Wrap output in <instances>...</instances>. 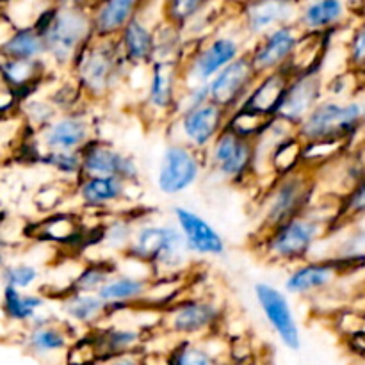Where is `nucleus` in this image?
<instances>
[{
	"label": "nucleus",
	"mask_w": 365,
	"mask_h": 365,
	"mask_svg": "<svg viewBox=\"0 0 365 365\" xmlns=\"http://www.w3.org/2000/svg\"><path fill=\"white\" fill-rule=\"evenodd\" d=\"M57 317L81 335L109 321V310L98 294L61 291L57 292Z\"/></svg>",
	"instance_id": "nucleus-25"
},
{
	"label": "nucleus",
	"mask_w": 365,
	"mask_h": 365,
	"mask_svg": "<svg viewBox=\"0 0 365 365\" xmlns=\"http://www.w3.org/2000/svg\"><path fill=\"white\" fill-rule=\"evenodd\" d=\"M0 78L16 95L20 102L36 95L48 78H52V68L45 59H7L0 56Z\"/></svg>",
	"instance_id": "nucleus-26"
},
{
	"label": "nucleus",
	"mask_w": 365,
	"mask_h": 365,
	"mask_svg": "<svg viewBox=\"0 0 365 365\" xmlns=\"http://www.w3.org/2000/svg\"><path fill=\"white\" fill-rule=\"evenodd\" d=\"M78 155H81L82 175L114 177L132 185H139L141 182V164L134 153L125 152L107 139L96 135L78 152Z\"/></svg>",
	"instance_id": "nucleus-13"
},
{
	"label": "nucleus",
	"mask_w": 365,
	"mask_h": 365,
	"mask_svg": "<svg viewBox=\"0 0 365 365\" xmlns=\"http://www.w3.org/2000/svg\"><path fill=\"white\" fill-rule=\"evenodd\" d=\"M205 173L203 152L177 141H168L160 152L155 171V187L160 195L180 196L195 187Z\"/></svg>",
	"instance_id": "nucleus-10"
},
{
	"label": "nucleus",
	"mask_w": 365,
	"mask_h": 365,
	"mask_svg": "<svg viewBox=\"0 0 365 365\" xmlns=\"http://www.w3.org/2000/svg\"><path fill=\"white\" fill-rule=\"evenodd\" d=\"M116 271V262L110 259H106V257L88 260L86 264H82L81 269L75 273V277L71 278L68 287L63 289V291L98 294V291L103 287V284H106Z\"/></svg>",
	"instance_id": "nucleus-37"
},
{
	"label": "nucleus",
	"mask_w": 365,
	"mask_h": 365,
	"mask_svg": "<svg viewBox=\"0 0 365 365\" xmlns=\"http://www.w3.org/2000/svg\"><path fill=\"white\" fill-rule=\"evenodd\" d=\"M362 110H364V125H365V96H364V100H362Z\"/></svg>",
	"instance_id": "nucleus-50"
},
{
	"label": "nucleus",
	"mask_w": 365,
	"mask_h": 365,
	"mask_svg": "<svg viewBox=\"0 0 365 365\" xmlns=\"http://www.w3.org/2000/svg\"><path fill=\"white\" fill-rule=\"evenodd\" d=\"M217 365H232V364L230 362H220Z\"/></svg>",
	"instance_id": "nucleus-52"
},
{
	"label": "nucleus",
	"mask_w": 365,
	"mask_h": 365,
	"mask_svg": "<svg viewBox=\"0 0 365 365\" xmlns=\"http://www.w3.org/2000/svg\"><path fill=\"white\" fill-rule=\"evenodd\" d=\"M207 102H210L207 82L205 84H187L182 88L180 98H178L177 113H180V110L192 109V107L203 106V103H207Z\"/></svg>",
	"instance_id": "nucleus-46"
},
{
	"label": "nucleus",
	"mask_w": 365,
	"mask_h": 365,
	"mask_svg": "<svg viewBox=\"0 0 365 365\" xmlns=\"http://www.w3.org/2000/svg\"><path fill=\"white\" fill-rule=\"evenodd\" d=\"M324 77L323 66L291 73L287 88L280 100L274 118L285 123L298 127L310 110L324 98Z\"/></svg>",
	"instance_id": "nucleus-18"
},
{
	"label": "nucleus",
	"mask_w": 365,
	"mask_h": 365,
	"mask_svg": "<svg viewBox=\"0 0 365 365\" xmlns=\"http://www.w3.org/2000/svg\"><path fill=\"white\" fill-rule=\"evenodd\" d=\"M2 2H4V0H0V6H2Z\"/></svg>",
	"instance_id": "nucleus-54"
},
{
	"label": "nucleus",
	"mask_w": 365,
	"mask_h": 365,
	"mask_svg": "<svg viewBox=\"0 0 365 365\" xmlns=\"http://www.w3.org/2000/svg\"><path fill=\"white\" fill-rule=\"evenodd\" d=\"M48 307V296L41 292L18 291L13 287H4L2 291V312L11 323L31 327Z\"/></svg>",
	"instance_id": "nucleus-33"
},
{
	"label": "nucleus",
	"mask_w": 365,
	"mask_h": 365,
	"mask_svg": "<svg viewBox=\"0 0 365 365\" xmlns=\"http://www.w3.org/2000/svg\"><path fill=\"white\" fill-rule=\"evenodd\" d=\"M20 107L24 110L25 121H27L32 132L41 130L43 127H46L59 114V110L53 107L48 96L32 95L25 98L24 102H20Z\"/></svg>",
	"instance_id": "nucleus-41"
},
{
	"label": "nucleus",
	"mask_w": 365,
	"mask_h": 365,
	"mask_svg": "<svg viewBox=\"0 0 365 365\" xmlns=\"http://www.w3.org/2000/svg\"><path fill=\"white\" fill-rule=\"evenodd\" d=\"M271 120H273V118H264L260 116V114L250 113V110L239 107V109L232 110V113L228 114L227 125H225V127L230 128L232 132H235V134L241 135V138L255 141V139L266 130V127L269 125Z\"/></svg>",
	"instance_id": "nucleus-40"
},
{
	"label": "nucleus",
	"mask_w": 365,
	"mask_h": 365,
	"mask_svg": "<svg viewBox=\"0 0 365 365\" xmlns=\"http://www.w3.org/2000/svg\"><path fill=\"white\" fill-rule=\"evenodd\" d=\"M56 6H86L89 7V0H53Z\"/></svg>",
	"instance_id": "nucleus-48"
},
{
	"label": "nucleus",
	"mask_w": 365,
	"mask_h": 365,
	"mask_svg": "<svg viewBox=\"0 0 365 365\" xmlns=\"http://www.w3.org/2000/svg\"><path fill=\"white\" fill-rule=\"evenodd\" d=\"M41 278V269L31 262L4 264L2 282L4 287H13L18 291H31Z\"/></svg>",
	"instance_id": "nucleus-42"
},
{
	"label": "nucleus",
	"mask_w": 365,
	"mask_h": 365,
	"mask_svg": "<svg viewBox=\"0 0 365 365\" xmlns=\"http://www.w3.org/2000/svg\"><path fill=\"white\" fill-rule=\"evenodd\" d=\"M77 335V331L61 321L57 314L46 310L31 327L25 328L24 342L27 351L38 359H52L64 355Z\"/></svg>",
	"instance_id": "nucleus-24"
},
{
	"label": "nucleus",
	"mask_w": 365,
	"mask_h": 365,
	"mask_svg": "<svg viewBox=\"0 0 365 365\" xmlns=\"http://www.w3.org/2000/svg\"><path fill=\"white\" fill-rule=\"evenodd\" d=\"M250 39L246 38L241 27L237 31H216L203 36L198 41L189 45L187 53L180 63L184 86L205 84L225 66L246 53Z\"/></svg>",
	"instance_id": "nucleus-7"
},
{
	"label": "nucleus",
	"mask_w": 365,
	"mask_h": 365,
	"mask_svg": "<svg viewBox=\"0 0 365 365\" xmlns=\"http://www.w3.org/2000/svg\"><path fill=\"white\" fill-rule=\"evenodd\" d=\"M212 2L214 0H164V21L184 31L187 25L205 14Z\"/></svg>",
	"instance_id": "nucleus-39"
},
{
	"label": "nucleus",
	"mask_w": 365,
	"mask_h": 365,
	"mask_svg": "<svg viewBox=\"0 0 365 365\" xmlns=\"http://www.w3.org/2000/svg\"><path fill=\"white\" fill-rule=\"evenodd\" d=\"M303 38H305V34L299 31L298 25H284V27L273 29L267 34L260 36L255 41L250 43L246 53H248L253 68L260 77V75H267L271 71L287 68L292 57L298 52Z\"/></svg>",
	"instance_id": "nucleus-16"
},
{
	"label": "nucleus",
	"mask_w": 365,
	"mask_h": 365,
	"mask_svg": "<svg viewBox=\"0 0 365 365\" xmlns=\"http://www.w3.org/2000/svg\"><path fill=\"white\" fill-rule=\"evenodd\" d=\"M95 341L96 351L100 360L106 365L113 359L123 355H138L139 349L145 344V330L141 327H132V324H116L106 321L98 328L89 331Z\"/></svg>",
	"instance_id": "nucleus-27"
},
{
	"label": "nucleus",
	"mask_w": 365,
	"mask_h": 365,
	"mask_svg": "<svg viewBox=\"0 0 365 365\" xmlns=\"http://www.w3.org/2000/svg\"><path fill=\"white\" fill-rule=\"evenodd\" d=\"M225 319L220 302L203 296L177 298L160 312V327L177 339H207L216 335Z\"/></svg>",
	"instance_id": "nucleus-8"
},
{
	"label": "nucleus",
	"mask_w": 365,
	"mask_h": 365,
	"mask_svg": "<svg viewBox=\"0 0 365 365\" xmlns=\"http://www.w3.org/2000/svg\"><path fill=\"white\" fill-rule=\"evenodd\" d=\"M145 0H95L89 6L95 38H118L125 25L143 9Z\"/></svg>",
	"instance_id": "nucleus-29"
},
{
	"label": "nucleus",
	"mask_w": 365,
	"mask_h": 365,
	"mask_svg": "<svg viewBox=\"0 0 365 365\" xmlns=\"http://www.w3.org/2000/svg\"><path fill=\"white\" fill-rule=\"evenodd\" d=\"M139 217L132 216L130 212H125V210L123 212L107 214L96 228V245L109 250L110 253H118V255L123 257L128 245H130Z\"/></svg>",
	"instance_id": "nucleus-34"
},
{
	"label": "nucleus",
	"mask_w": 365,
	"mask_h": 365,
	"mask_svg": "<svg viewBox=\"0 0 365 365\" xmlns=\"http://www.w3.org/2000/svg\"><path fill=\"white\" fill-rule=\"evenodd\" d=\"M106 365H139V360H138V355H123V356H118V359H113Z\"/></svg>",
	"instance_id": "nucleus-47"
},
{
	"label": "nucleus",
	"mask_w": 365,
	"mask_h": 365,
	"mask_svg": "<svg viewBox=\"0 0 365 365\" xmlns=\"http://www.w3.org/2000/svg\"><path fill=\"white\" fill-rule=\"evenodd\" d=\"M184 78L180 64L152 63L145 82L139 109L148 123L166 125L177 113Z\"/></svg>",
	"instance_id": "nucleus-11"
},
{
	"label": "nucleus",
	"mask_w": 365,
	"mask_h": 365,
	"mask_svg": "<svg viewBox=\"0 0 365 365\" xmlns=\"http://www.w3.org/2000/svg\"><path fill=\"white\" fill-rule=\"evenodd\" d=\"M0 56L25 61L45 59V43L32 25L16 27L0 43Z\"/></svg>",
	"instance_id": "nucleus-36"
},
{
	"label": "nucleus",
	"mask_w": 365,
	"mask_h": 365,
	"mask_svg": "<svg viewBox=\"0 0 365 365\" xmlns=\"http://www.w3.org/2000/svg\"><path fill=\"white\" fill-rule=\"evenodd\" d=\"M253 296L278 341L291 351H298L302 348V330L292 309L291 296L271 282H257L253 285Z\"/></svg>",
	"instance_id": "nucleus-15"
},
{
	"label": "nucleus",
	"mask_w": 365,
	"mask_h": 365,
	"mask_svg": "<svg viewBox=\"0 0 365 365\" xmlns=\"http://www.w3.org/2000/svg\"><path fill=\"white\" fill-rule=\"evenodd\" d=\"M365 216V177L339 198V221H355Z\"/></svg>",
	"instance_id": "nucleus-44"
},
{
	"label": "nucleus",
	"mask_w": 365,
	"mask_h": 365,
	"mask_svg": "<svg viewBox=\"0 0 365 365\" xmlns=\"http://www.w3.org/2000/svg\"><path fill=\"white\" fill-rule=\"evenodd\" d=\"M289 81H291V71L287 68L271 71L267 75H260L257 84L253 86L252 93L241 107L264 118H274V113L280 106V100L284 96Z\"/></svg>",
	"instance_id": "nucleus-30"
},
{
	"label": "nucleus",
	"mask_w": 365,
	"mask_h": 365,
	"mask_svg": "<svg viewBox=\"0 0 365 365\" xmlns=\"http://www.w3.org/2000/svg\"><path fill=\"white\" fill-rule=\"evenodd\" d=\"M143 11V9H141ZM139 11L118 34L116 41L123 59L132 70L148 68L153 63L155 53V29L143 18Z\"/></svg>",
	"instance_id": "nucleus-28"
},
{
	"label": "nucleus",
	"mask_w": 365,
	"mask_h": 365,
	"mask_svg": "<svg viewBox=\"0 0 365 365\" xmlns=\"http://www.w3.org/2000/svg\"><path fill=\"white\" fill-rule=\"evenodd\" d=\"M64 365H102L91 334L77 335L64 353Z\"/></svg>",
	"instance_id": "nucleus-43"
},
{
	"label": "nucleus",
	"mask_w": 365,
	"mask_h": 365,
	"mask_svg": "<svg viewBox=\"0 0 365 365\" xmlns=\"http://www.w3.org/2000/svg\"><path fill=\"white\" fill-rule=\"evenodd\" d=\"M45 43V59L57 71H70L81 50L95 38L91 13L86 6L50 4L32 24Z\"/></svg>",
	"instance_id": "nucleus-2"
},
{
	"label": "nucleus",
	"mask_w": 365,
	"mask_h": 365,
	"mask_svg": "<svg viewBox=\"0 0 365 365\" xmlns=\"http://www.w3.org/2000/svg\"><path fill=\"white\" fill-rule=\"evenodd\" d=\"M138 187L139 185L127 184V182L114 177L82 175L73 184L71 198L77 200V203L84 210L107 216V214L121 212L123 207L127 209L128 203L135 198L132 191Z\"/></svg>",
	"instance_id": "nucleus-17"
},
{
	"label": "nucleus",
	"mask_w": 365,
	"mask_h": 365,
	"mask_svg": "<svg viewBox=\"0 0 365 365\" xmlns=\"http://www.w3.org/2000/svg\"><path fill=\"white\" fill-rule=\"evenodd\" d=\"M227 118V110L214 102L180 110L166 123L168 141H177L192 150L205 152L225 128Z\"/></svg>",
	"instance_id": "nucleus-12"
},
{
	"label": "nucleus",
	"mask_w": 365,
	"mask_h": 365,
	"mask_svg": "<svg viewBox=\"0 0 365 365\" xmlns=\"http://www.w3.org/2000/svg\"><path fill=\"white\" fill-rule=\"evenodd\" d=\"M317 184L316 171L305 166L271 178L257 202L259 227L255 234H262L309 210L316 198Z\"/></svg>",
	"instance_id": "nucleus-5"
},
{
	"label": "nucleus",
	"mask_w": 365,
	"mask_h": 365,
	"mask_svg": "<svg viewBox=\"0 0 365 365\" xmlns=\"http://www.w3.org/2000/svg\"><path fill=\"white\" fill-rule=\"evenodd\" d=\"M123 257L145 266L153 278H177L191 260L177 225L148 217H139Z\"/></svg>",
	"instance_id": "nucleus-3"
},
{
	"label": "nucleus",
	"mask_w": 365,
	"mask_h": 365,
	"mask_svg": "<svg viewBox=\"0 0 365 365\" xmlns=\"http://www.w3.org/2000/svg\"><path fill=\"white\" fill-rule=\"evenodd\" d=\"M360 75H365V68H364V70H362V71H360Z\"/></svg>",
	"instance_id": "nucleus-53"
},
{
	"label": "nucleus",
	"mask_w": 365,
	"mask_h": 365,
	"mask_svg": "<svg viewBox=\"0 0 365 365\" xmlns=\"http://www.w3.org/2000/svg\"><path fill=\"white\" fill-rule=\"evenodd\" d=\"M362 130H365L362 100H335L324 96L296 127V135L303 145L327 141L351 145Z\"/></svg>",
	"instance_id": "nucleus-6"
},
{
	"label": "nucleus",
	"mask_w": 365,
	"mask_h": 365,
	"mask_svg": "<svg viewBox=\"0 0 365 365\" xmlns=\"http://www.w3.org/2000/svg\"><path fill=\"white\" fill-rule=\"evenodd\" d=\"M34 164L52 171L59 180L75 184L82 177L81 155L73 152H52V150H38L34 155Z\"/></svg>",
	"instance_id": "nucleus-38"
},
{
	"label": "nucleus",
	"mask_w": 365,
	"mask_h": 365,
	"mask_svg": "<svg viewBox=\"0 0 365 365\" xmlns=\"http://www.w3.org/2000/svg\"><path fill=\"white\" fill-rule=\"evenodd\" d=\"M342 271L331 259H310L289 267L284 278V292L292 298H317L331 291Z\"/></svg>",
	"instance_id": "nucleus-22"
},
{
	"label": "nucleus",
	"mask_w": 365,
	"mask_h": 365,
	"mask_svg": "<svg viewBox=\"0 0 365 365\" xmlns=\"http://www.w3.org/2000/svg\"><path fill=\"white\" fill-rule=\"evenodd\" d=\"M4 262H6V257H4V246H2V241H0V269L4 267Z\"/></svg>",
	"instance_id": "nucleus-49"
},
{
	"label": "nucleus",
	"mask_w": 365,
	"mask_h": 365,
	"mask_svg": "<svg viewBox=\"0 0 365 365\" xmlns=\"http://www.w3.org/2000/svg\"><path fill=\"white\" fill-rule=\"evenodd\" d=\"M212 337L178 339L166 353L163 365H217L225 362L212 348Z\"/></svg>",
	"instance_id": "nucleus-35"
},
{
	"label": "nucleus",
	"mask_w": 365,
	"mask_h": 365,
	"mask_svg": "<svg viewBox=\"0 0 365 365\" xmlns=\"http://www.w3.org/2000/svg\"><path fill=\"white\" fill-rule=\"evenodd\" d=\"M348 64L349 70L356 73L365 68V20L355 29L348 43Z\"/></svg>",
	"instance_id": "nucleus-45"
},
{
	"label": "nucleus",
	"mask_w": 365,
	"mask_h": 365,
	"mask_svg": "<svg viewBox=\"0 0 365 365\" xmlns=\"http://www.w3.org/2000/svg\"><path fill=\"white\" fill-rule=\"evenodd\" d=\"M130 70L121 56L116 38H93L81 50L68 75L88 103H102L125 84Z\"/></svg>",
	"instance_id": "nucleus-4"
},
{
	"label": "nucleus",
	"mask_w": 365,
	"mask_h": 365,
	"mask_svg": "<svg viewBox=\"0 0 365 365\" xmlns=\"http://www.w3.org/2000/svg\"><path fill=\"white\" fill-rule=\"evenodd\" d=\"M299 0H241L239 27L250 43L284 25L296 24Z\"/></svg>",
	"instance_id": "nucleus-21"
},
{
	"label": "nucleus",
	"mask_w": 365,
	"mask_h": 365,
	"mask_svg": "<svg viewBox=\"0 0 365 365\" xmlns=\"http://www.w3.org/2000/svg\"><path fill=\"white\" fill-rule=\"evenodd\" d=\"M257 81H259V73L253 68L248 53H242L207 82L210 102L230 114L232 110L239 109L245 103Z\"/></svg>",
	"instance_id": "nucleus-20"
},
{
	"label": "nucleus",
	"mask_w": 365,
	"mask_h": 365,
	"mask_svg": "<svg viewBox=\"0 0 365 365\" xmlns=\"http://www.w3.org/2000/svg\"><path fill=\"white\" fill-rule=\"evenodd\" d=\"M346 16L342 0H310L299 7L296 25L303 34H327L334 31Z\"/></svg>",
	"instance_id": "nucleus-32"
},
{
	"label": "nucleus",
	"mask_w": 365,
	"mask_h": 365,
	"mask_svg": "<svg viewBox=\"0 0 365 365\" xmlns=\"http://www.w3.org/2000/svg\"><path fill=\"white\" fill-rule=\"evenodd\" d=\"M205 171L228 185H246L255 178V148L253 141L241 138L225 127L209 148L203 152Z\"/></svg>",
	"instance_id": "nucleus-9"
},
{
	"label": "nucleus",
	"mask_w": 365,
	"mask_h": 365,
	"mask_svg": "<svg viewBox=\"0 0 365 365\" xmlns=\"http://www.w3.org/2000/svg\"><path fill=\"white\" fill-rule=\"evenodd\" d=\"M93 138H96L95 118L88 107L57 114L46 127L34 132L38 148L52 152L78 153Z\"/></svg>",
	"instance_id": "nucleus-14"
},
{
	"label": "nucleus",
	"mask_w": 365,
	"mask_h": 365,
	"mask_svg": "<svg viewBox=\"0 0 365 365\" xmlns=\"http://www.w3.org/2000/svg\"><path fill=\"white\" fill-rule=\"evenodd\" d=\"M337 220L339 214H323L312 203L299 216L255 234L253 246L267 264L292 267L312 257L314 250L334 232Z\"/></svg>",
	"instance_id": "nucleus-1"
},
{
	"label": "nucleus",
	"mask_w": 365,
	"mask_h": 365,
	"mask_svg": "<svg viewBox=\"0 0 365 365\" xmlns=\"http://www.w3.org/2000/svg\"><path fill=\"white\" fill-rule=\"evenodd\" d=\"M34 232L36 239L56 246H71L88 241L86 239L84 221L77 214L64 212V210L46 214V217H43L36 225Z\"/></svg>",
	"instance_id": "nucleus-31"
},
{
	"label": "nucleus",
	"mask_w": 365,
	"mask_h": 365,
	"mask_svg": "<svg viewBox=\"0 0 365 365\" xmlns=\"http://www.w3.org/2000/svg\"><path fill=\"white\" fill-rule=\"evenodd\" d=\"M360 152L365 153V139H364V143H362V145H360Z\"/></svg>",
	"instance_id": "nucleus-51"
},
{
	"label": "nucleus",
	"mask_w": 365,
	"mask_h": 365,
	"mask_svg": "<svg viewBox=\"0 0 365 365\" xmlns=\"http://www.w3.org/2000/svg\"><path fill=\"white\" fill-rule=\"evenodd\" d=\"M171 221L185 242L189 255L202 259H223L227 255V241L221 232L198 210L185 205L171 207Z\"/></svg>",
	"instance_id": "nucleus-19"
},
{
	"label": "nucleus",
	"mask_w": 365,
	"mask_h": 365,
	"mask_svg": "<svg viewBox=\"0 0 365 365\" xmlns=\"http://www.w3.org/2000/svg\"><path fill=\"white\" fill-rule=\"evenodd\" d=\"M152 274L145 277V274L123 273L118 269L98 291L100 299L109 310V319L145 305L152 289Z\"/></svg>",
	"instance_id": "nucleus-23"
}]
</instances>
